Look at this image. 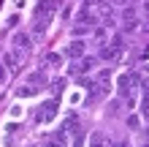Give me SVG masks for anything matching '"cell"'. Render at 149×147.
I'll use <instances>...</instances> for the list:
<instances>
[{"label": "cell", "instance_id": "obj_7", "mask_svg": "<svg viewBox=\"0 0 149 147\" xmlns=\"http://www.w3.org/2000/svg\"><path fill=\"white\" fill-rule=\"evenodd\" d=\"M103 96H106V87H103V84H98V82H92L90 87H87V98H84V103H87V106H95V103H98Z\"/></svg>", "mask_w": 149, "mask_h": 147}, {"label": "cell", "instance_id": "obj_23", "mask_svg": "<svg viewBox=\"0 0 149 147\" xmlns=\"http://www.w3.org/2000/svg\"><path fill=\"white\" fill-rule=\"evenodd\" d=\"M3 79H6V68L0 65V82H3Z\"/></svg>", "mask_w": 149, "mask_h": 147}, {"label": "cell", "instance_id": "obj_8", "mask_svg": "<svg viewBox=\"0 0 149 147\" xmlns=\"http://www.w3.org/2000/svg\"><path fill=\"white\" fill-rule=\"evenodd\" d=\"M95 63H98V57H79L76 65H71V74H73V76H79V74H90L92 68H95Z\"/></svg>", "mask_w": 149, "mask_h": 147}, {"label": "cell", "instance_id": "obj_1", "mask_svg": "<svg viewBox=\"0 0 149 147\" xmlns=\"http://www.w3.org/2000/svg\"><path fill=\"white\" fill-rule=\"evenodd\" d=\"M52 14H54V3L52 0H41V3L36 6V25H33V33L36 36H43L52 22Z\"/></svg>", "mask_w": 149, "mask_h": 147}, {"label": "cell", "instance_id": "obj_19", "mask_svg": "<svg viewBox=\"0 0 149 147\" xmlns=\"http://www.w3.org/2000/svg\"><path fill=\"white\" fill-rule=\"evenodd\" d=\"M138 125H141V123H138V117H136V115H130V117H127V128L138 131Z\"/></svg>", "mask_w": 149, "mask_h": 147}, {"label": "cell", "instance_id": "obj_20", "mask_svg": "<svg viewBox=\"0 0 149 147\" xmlns=\"http://www.w3.org/2000/svg\"><path fill=\"white\" fill-rule=\"evenodd\" d=\"M100 6H125L127 0H98Z\"/></svg>", "mask_w": 149, "mask_h": 147}, {"label": "cell", "instance_id": "obj_3", "mask_svg": "<svg viewBox=\"0 0 149 147\" xmlns=\"http://www.w3.org/2000/svg\"><path fill=\"white\" fill-rule=\"evenodd\" d=\"M138 84V74H122L117 79V87H119V96L122 98H133V90Z\"/></svg>", "mask_w": 149, "mask_h": 147}, {"label": "cell", "instance_id": "obj_26", "mask_svg": "<svg viewBox=\"0 0 149 147\" xmlns=\"http://www.w3.org/2000/svg\"><path fill=\"white\" fill-rule=\"evenodd\" d=\"M144 11H146V14H149V0H146V3H144Z\"/></svg>", "mask_w": 149, "mask_h": 147}, {"label": "cell", "instance_id": "obj_17", "mask_svg": "<svg viewBox=\"0 0 149 147\" xmlns=\"http://www.w3.org/2000/svg\"><path fill=\"white\" fill-rule=\"evenodd\" d=\"M111 79V68H103V71H98V76H95V82L103 84V82H109Z\"/></svg>", "mask_w": 149, "mask_h": 147}, {"label": "cell", "instance_id": "obj_4", "mask_svg": "<svg viewBox=\"0 0 149 147\" xmlns=\"http://www.w3.org/2000/svg\"><path fill=\"white\" fill-rule=\"evenodd\" d=\"M76 22L81 25V27H92V25H98V14L92 11V0H87V3H84L81 8H79Z\"/></svg>", "mask_w": 149, "mask_h": 147}, {"label": "cell", "instance_id": "obj_6", "mask_svg": "<svg viewBox=\"0 0 149 147\" xmlns=\"http://www.w3.org/2000/svg\"><path fill=\"white\" fill-rule=\"evenodd\" d=\"M84 52H87V41L76 38V41H71V44L65 46L63 55H65V57H71V60H79V57H84Z\"/></svg>", "mask_w": 149, "mask_h": 147}, {"label": "cell", "instance_id": "obj_5", "mask_svg": "<svg viewBox=\"0 0 149 147\" xmlns=\"http://www.w3.org/2000/svg\"><path fill=\"white\" fill-rule=\"evenodd\" d=\"M98 60H103V63H109V65L119 63V60H122V46L103 44V46H100V55H98Z\"/></svg>", "mask_w": 149, "mask_h": 147}, {"label": "cell", "instance_id": "obj_2", "mask_svg": "<svg viewBox=\"0 0 149 147\" xmlns=\"http://www.w3.org/2000/svg\"><path fill=\"white\" fill-rule=\"evenodd\" d=\"M57 106H60L57 98H49V101H43L41 106H36V123H49V120H54Z\"/></svg>", "mask_w": 149, "mask_h": 147}, {"label": "cell", "instance_id": "obj_21", "mask_svg": "<svg viewBox=\"0 0 149 147\" xmlns=\"http://www.w3.org/2000/svg\"><path fill=\"white\" fill-rule=\"evenodd\" d=\"M141 147H149V128L144 131V142H141Z\"/></svg>", "mask_w": 149, "mask_h": 147}, {"label": "cell", "instance_id": "obj_11", "mask_svg": "<svg viewBox=\"0 0 149 147\" xmlns=\"http://www.w3.org/2000/svg\"><path fill=\"white\" fill-rule=\"evenodd\" d=\"M27 84H36V87L46 84V74H43V68H41V71H33V74L27 76Z\"/></svg>", "mask_w": 149, "mask_h": 147}, {"label": "cell", "instance_id": "obj_14", "mask_svg": "<svg viewBox=\"0 0 149 147\" xmlns=\"http://www.w3.org/2000/svg\"><path fill=\"white\" fill-rule=\"evenodd\" d=\"M52 142H54L57 147H65V144H68V134L63 131V128H60V131H54V136H52Z\"/></svg>", "mask_w": 149, "mask_h": 147}, {"label": "cell", "instance_id": "obj_22", "mask_svg": "<svg viewBox=\"0 0 149 147\" xmlns=\"http://www.w3.org/2000/svg\"><path fill=\"white\" fill-rule=\"evenodd\" d=\"M144 117L149 120V101H144Z\"/></svg>", "mask_w": 149, "mask_h": 147}, {"label": "cell", "instance_id": "obj_9", "mask_svg": "<svg viewBox=\"0 0 149 147\" xmlns=\"http://www.w3.org/2000/svg\"><path fill=\"white\" fill-rule=\"evenodd\" d=\"M14 49H16V52H22V55H27V52L33 49L27 33H16V36H14Z\"/></svg>", "mask_w": 149, "mask_h": 147}, {"label": "cell", "instance_id": "obj_24", "mask_svg": "<svg viewBox=\"0 0 149 147\" xmlns=\"http://www.w3.org/2000/svg\"><path fill=\"white\" fill-rule=\"evenodd\" d=\"M41 147H57V144L54 142H46V144H41Z\"/></svg>", "mask_w": 149, "mask_h": 147}, {"label": "cell", "instance_id": "obj_18", "mask_svg": "<svg viewBox=\"0 0 149 147\" xmlns=\"http://www.w3.org/2000/svg\"><path fill=\"white\" fill-rule=\"evenodd\" d=\"M63 90H65V79H57V82H52V93H54V98H57Z\"/></svg>", "mask_w": 149, "mask_h": 147}, {"label": "cell", "instance_id": "obj_12", "mask_svg": "<svg viewBox=\"0 0 149 147\" xmlns=\"http://www.w3.org/2000/svg\"><path fill=\"white\" fill-rule=\"evenodd\" d=\"M71 134H73V142H71V147H84V136H87V131H84V128H79V125H76Z\"/></svg>", "mask_w": 149, "mask_h": 147}, {"label": "cell", "instance_id": "obj_25", "mask_svg": "<svg viewBox=\"0 0 149 147\" xmlns=\"http://www.w3.org/2000/svg\"><path fill=\"white\" fill-rule=\"evenodd\" d=\"M114 147H127V142H117V144H114Z\"/></svg>", "mask_w": 149, "mask_h": 147}, {"label": "cell", "instance_id": "obj_13", "mask_svg": "<svg viewBox=\"0 0 149 147\" xmlns=\"http://www.w3.org/2000/svg\"><path fill=\"white\" fill-rule=\"evenodd\" d=\"M38 93H41V87H36V84H24V87L16 90V96H19V98H30V96H38Z\"/></svg>", "mask_w": 149, "mask_h": 147}, {"label": "cell", "instance_id": "obj_10", "mask_svg": "<svg viewBox=\"0 0 149 147\" xmlns=\"http://www.w3.org/2000/svg\"><path fill=\"white\" fill-rule=\"evenodd\" d=\"M22 52H16V49H11V52H6V55H3V63L8 65V68H11V71H14V68H19V63H22Z\"/></svg>", "mask_w": 149, "mask_h": 147}, {"label": "cell", "instance_id": "obj_16", "mask_svg": "<svg viewBox=\"0 0 149 147\" xmlns=\"http://www.w3.org/2000/svg\"><path fill=\"white\" fill-rule=\"evenodd\" d=\"M43 63H46V65H60V63H63V55L49 52V55H43Z\"/></svg>", "mask_w": 149, "mask_h": 147}, {"label": "cell", "instance_id": "obj_15", "mask_svg": "<svg viewBox=\"0 0 149 147\" xmlns=\"http://www.w3.org/2000/svg\"><path fill=\"white\" fill-rule=\"evenodd\" d=\"M90 147H106V139H103L100 131H92V136H90Z\"/></svg>", "mask_w": 149, "mask_h": 147}]
</instances>
